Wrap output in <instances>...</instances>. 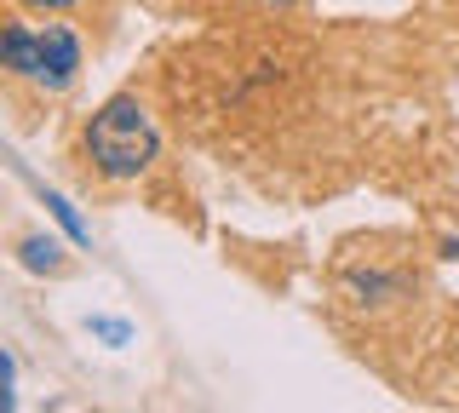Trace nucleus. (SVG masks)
I'll list each match as a JSON object with an SVG mask.
<instances>
[{
  "label": "nucleus",
  "mask_w": 459,
  "mask_h": 413,
  "mask_svg": "<svg viewBox=\"0 0 459 413\" xmlns=\"http://www.w3.org/2000/svg\"><path fill=\"white\" fill-rule=\"evenodd\" d=\"M40 202L52 207V219H57V224L69 230V241H75V247H92V230H86V219H81V212L64 202V195H57V190H40Z\"/></svg>",
  "instance_id": "7ed1b4c3"
},
{
  "label": "nucleus",
  "mask_w": 459,
  "mask_h": 413,
  "mask_svg": "<svg viewBox=\"0 0 459 413\" xmlns=\"http://www.w3.org/2000/svg\"><path fill=\"white\" fill-rule=\"evenodd\" d=\"M23 264L29 270H64V247H57L52 236H23Z\"/></svg>",
  "instance_id": "20e7f679"
},
{
  "label": "nucleus",
  "mask_w": 459,
  "mask_h": 413,
  "mask_svg": "<svg viewBox=\"0 0 459 413\" xmlns=\"http://www.w3.org/2000/svg\"><path fill=\"white\" fill-rule=\"evenodd\" d=\"M18 6H35V12H64V6H75V0H18Z\"/></svg>",
  "instance_id": "423d86ee"
},
{
  "label": "nucleus",
  "mask_w": 459,
  "mask_h": 413,
  "mask_svg": "<svg viewBox=\"0 0 459 413\" xmlns=\"http://www.w3.org/2000/svg\"><path fill=\"white\" fill-rule=\"evenodd\" d=\"M155 144H161V138H155V126H150L138 98H109L92 116V126H86V155H92L98 173L115 178V184L138 178L143 167L155 161Z\"/></svg>",
  "instance_id": "f257e3e1"
},
{
  "label": "nucleus",
  "mask_w": 459,
  "mask_h": 413,
  "mask_svg": "<svg viewBox=\"0 0 459 413\" xmlns=\"http://www.w3.org/2000/svg\"><path fill=\"white\" fill-rule=\"evenodd\" d=\"M86 333H92V339H104V345H126V339H133V327H126V322H115V316H92V322H86Z\"/></svg>",
  "instance_id": "39448f33"
},
{
  "label": "nucleus",
  "mask_w": 459,
  "mask_h": 413,
  "mask_svg": "<svg viewBox=\"0 0 459 413\" xmlns=\"http://www.w3.org/2000/svg\"><path fill=\"white\" fill-rule=\"evenodd\" d=\"M0 58H6V69H18L23 81H35V87L64 92L69 81L81 75V40L69 35L64 23H40V30L12 23V30L0 35Z\"/></svg>",
  "instance_id": "f03ea898"
}]
</instances>
